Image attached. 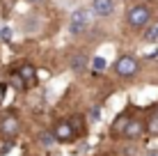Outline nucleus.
Returning a JSON list of instances; mask_svg holds the SVG:
<instances>
[{
    "mask_svg": "<svg viewBox=\"0 0 158 156\" xmlns=\"http://www.w3.org/2000/svg\"><path fill=\"white\" fill-rule=\"evenodd\" d=\"M154 16H156V7L151 2L135 0V2H128L126 12H124V21L131 30H144L151 25Z\"/></svg>",
    "mask_w": 158,
    "mask_h": 156,
    "instance_id": "1",
    "label": "nucleus"
},
{
    "mask_svg": "<svg viewBox=\"0 0 158 156\" xmlns=\"http://www.w3.org/2000/svg\"><path fill=\"white\" fill-rule=\"evenodd\" d=\"M112 71L117 78H124V80L135 78L140 74V60L135 55H119L112 64Z\"/></svg>",
    "mask_w": 158,
    "mask_h": 156,
    "instance_id": "2",
    "label": "nucleus"
},
{
    "mask_svg": "<svg viewBox=\"0 0 158 156\" xmlns=\"http://www.w3.org/2000/svg\"><path fill=\"white\" fill-rule=\"evenodd\" d=\"M89 25H92V12L87 7H78L71 14V19H69V32L76 35V37L85 35L89 30Z\"/></svg>",
    "mask_w": 158,
    "mask_h": 156,
    "instance_id": "3",
    "label": "nucleus"
},
{
    "mask_svg": "<svg viewBox=\"0 0 158 156\" xmlns=\"http://www.w3.org/2000/svg\"><path fill=\"white\" fill-rule=\"evenodd\" d=\"M19 131H21V120L16 112H7V115L0 117V136L2 138L12 140V138H16Z\"/></svg>",
    "mask_w": 158,
    "mask_h": 156,
    "instance_id": "4",
    "label": "nucleus"
},
{
    "mask_svg": "<svg viewBox=\"0 0 158 156\" xmlns=\"http://www.w3.org/2000/svg\"><path fill=\"white\" fill-rule=\"evenodd\" d=\"M117 0H89V12L96 19H108L115 14Z\"/></svg>",
    "mask_w": 158,
    "mask_h": 156,
    "instance_id": "5",
    "label": "nucleus"
},
{
    "mask_svg": "<svg viewBox=\"0 0 158 156\" xmlns=\"http://www.w3.org/2000/svg\"><path fill=\"white\" fill-rule=\"evenodd\" d=\"M142 133H144V120H140V117H128L124 129H122V136L126 138V140H138Z\"/></svg>",
    "mask_w": 158,
    "mask_h": 156,
    "instance_id": "6",
    "label": "nucleus"
},
{
    "mask_svg": "<svg viewBox=\"0 0 158 156\" xmlns=\"http://www.w3.org/2000/svg\"><path fill=\"white\" fill-rule=\"evenodd\" d=\"M53 136H55V140H57V142H64V145L76 140L71 126H69V120H60L57 124H55V129H53Z\"/></svg>",
    "mask_w": 158,
    "mask_h": 156,
    "instance_id": "7",
    "label": "nucleus"
},
{
    "mask_svg": "<svg viewBox=\"0 0 158 156\" xmlns=\"http://www.w3.org/2000/svg\"><path fill=\"white\" fill-rule=\"evenodd\" d=\"M87 67H89V55H87L85 51L71 53V57H69V69H71L73 74H83V71H87Z\"/></svg>",
    "mask_w": 158,
    "mask_h": 156,
    "instance_id": "8",
    "label": "nucleus"
},
{
    "mask_svg": "<svg viewBox=\"0 0 158 156\" xmlns=\"http://www.w3.org/2000/svg\"><path fill=\"white\" fill-rule=\"evenodd\" d=\"M69 126H71L73 136L80 138V136H85V131H87V120L83 115H73V117H69Z\"/></svg>",
    "mask_w": 158,
    "mask_h": 156,
    "instance_id": "9",
    "label": "nucleus"
},
{
    "mask_svg": "<svg viewBox=\"0 0 158 156\" xmlns=\"http://www.w3.org/2000/svg\"><path fill=\"white\" fill-rule=\"evenodd\" d=\"M16 74H19L21 78H23V83L25 85H30V83H35V78H37V69L32 67L30 62H25V64H21L19 69H16Z\"/></svg>",
    "mask_w": 158,
    "mask_h": 156,
    "instance_id": "10",
    "label": "nucleus"
},
{
    "mask_svg": "<svg viewBox=\"0 0 158 156\" xmlns=\"http://www.w3.org/2000/svg\"><path fill=\"white\" fill-rule=\"evenodd\" d=\"M37 140H39V145L44 149H51V147H55L57 140H55V136H53V131H41L39 136H37Z\"/></svg>",
    "mask_w": 158,
    "mask_h": 156,
    "instance_id": "11",
    "label": "nucleus"
},
{
    "mask_svg": "<svg viewBox=\"0 0 158 156\" xmlns=\"http://www.w3.org/2000/svg\"><path fill=\"white\" fill-rule=\"evenodd\" d=\"M144 131H149L151 136H158V117L151 115V112H149V117L144 120Z\"/></svg>",
    "mask_w": 158,
    "mask_h": 156,
    "instance_id": "12",
    "label": "nucleus"
},
{
    "mask_svg": "<svg viewBox=\"0 0 158 156\" xmlns=\"http://www.w3.org/2000/svg\"><path fill=\"white\" fill-rule=\"evenodd\" d=\"M9 83H12V85H14L16 90H21V87H28V85L23 83V78H21V76H19V74H16V71L12 74V76H9Z\"/></svg>",
    "mask_w": 158,
    "mask_h": 156,
    "instance_id": "13",
    "label": "nucleus"
},
{
    "mask_svg": "<svg viewBox=\"0 0 158 156\" xmlns=\"http://www.w3.org/2000/svg\"><path fill=\"white\" fill-rule=\"evenodd\" d=\"M156 39H158V25H151L144 32V41H156Z\"/></svg>",
    "mask_w": 158,
    "mask_h": 156,
    "instance_id": "14",
    "label": "nucleus"
},
{
    "mask_svg": "<svg viewBox=\"0 0 158 156\" xmlns=\"http://www.w3.org/2000/svg\"><path fill=\"white\" fill-rule=\"evenodd\" d=\"M94 69L96 71H103V69H106V60H103V57H96L94 60Z\"/></svg>",
    "mask_w": 158,
    "mask_h": 156,
    "instance_id": "15",
    "label": "nucleus"
},
{
    "mask_svg": "<svg viewBox=\"0 0 158 156\" xmlns=\"http://www.w3.org/2000/svg\"><path fill=\"white\" fill-rule=\"evenodd\" d=\"M99 117H101V110H99V108L89 110V120H92V122H96V120H99Z\"/></svg>",
    "mask_w": 158,
    "mask_h": 156,
    "instance_id": "16",
    "label": "nucleus"
},
{
    "mask_svg": "<svg viewBox=\"0 0 158 156\" xmlns=\"http://www.w3.org/2000/svg\"><path fill=\"white\" fill-rule=\"evenodd\" d=\"M9 37H12V32H9V28H2V32H0V39H5V41H7Z\"/></svg>",
    "mask_w": 158,
    "mask_h": 156,
    "instance_id": "17",
    "label": "nucleus"
},
{
    "mask_svg": "<svg viewBox=\"0 0 158 156\" xmlns=\"http://www.w3.org/2000/svg\"><path fill=\"white\" fill-rule=\"evenodd\" d=\"M28 2H32V5H44V2H48V0H28Z\"/></svg>",
    "mask_w": 158,
    "mask_h": 156,
    "instance_id": "18",
    "label": "nucleus"
},
{
    "mask_svg": "<svg viewBox=\"0 0 158 156\" xmlns=\"http://www.w3.org/2000/svg\"><path fill=\"white\" fill-rule=\"evenodd\" d=\"M151 115H156V117H158V103H154V108H151Z\"/></svg>",
    "mask_w": 158,
    "mask_h": 156,
    "instance_id": "19",
    "label": "nucleus"
}]
</instances>
